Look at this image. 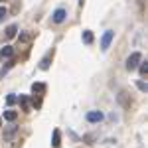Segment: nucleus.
<instances>
[{
  "label": "nucleus",
  "mask_w": 148,
  "mask_h": 148,
  "mask_svg": "<svg viewBox=\"0 0 148 148\" xmlns=\"http://www.w3.org/2000/svg\"><path fill=\"white\" fill-rule=\"evenodd\" d=\"M16 101H18V97H16V95H8V97H6V105H8V107H12Z\"/></svg>",
  "instance_id": "nucleus-17"
},
{
  "label": "nucleus",
  "mask_w": 148,
  "mask_h": 148,
  "mask_svg": "<svg viewBox=\"0 0 148 148\" xmlns=\"http://www.w3.org/2000/svg\"><path fill=\"white\" fill-rule=\"evenodd\" d=\"M32 40H34V34H32V32H20V36H18L20 46H28Z\"/></svg>",
  "instance_id": "nucleus-5"
},
{
  "label": "nucleus",
  "mask_w": 148,
  "mask_h": 148,
  "mask_svg": "<svg viewBox=\"0 0 148 148\" xmlns=\"http://www.w3.org/2000/svg\"><path fill=\"white\" fill-rule=\"evenodd\" d=\"M32 107L40 109V107H42V99H40V97H34V99H32Z\"/></svg>",
  "instance_id": "nucleus-18"
},
{
  "label": "nucleus",
  "mask_w": 148,
  "mask_h": 148,
  "mask_svg": "<svg viewBox=\"0 0 148 148\" xmlns=\"http://www.w3.org/2000/svg\"><path fill=\"white\" fill-rule=\"evenodd\" d=\"M136 85H138V89H140V91H146V85H144V83H142V81H138Z\"/></svg>",
  "instance_id": "nucleus-21"
},
{
  "label": "nucleus",
  "mask_w": 148,
  "mask_h": 148,
  "mask_svg": "<svg viewBox=\"0 0 148 148\" xmlns=\"http://www.w3.org/2000/svg\"><path fill=\"white\" fill-rule=\"evenodd\" d=\"M83 42L85 44H93V32L91 30H85L83 32Z\"/></svg>",
  "instance_id": "nucleus-15"
},
{
  "label": "nucleus",
  "mask_w": 148,
  "mask_h": 148,
  "mask_svg": "<svg viewBox=\"0 0 148 148\" xmlns=\"http://www.w3.org/2000/svg\"><path fill=\"white\" fill-rule=\"evenodd\" d=\"M119 103H121V107H125V109H130V105H132V101H130V95L126 91H121L119 93Z\"/></svg>",
  "instance_id": "nucleus-3"
},
{
  "label": "nucleus",
  "mask_w": 148,
  "mask_h": 148,
  "mask_svg": "<svg viewBox=\"0 0 148 148\" xmlns=\"http://www.w3.org/2000/svg\"><path fill=\"white\" fill-rule=\"evenodd\" d=\"M16 132H18V128H16V126H8V128H6V132H4V140H6V142H10L12 136H14Z\"/></svg>",
  "instance_id": "nucleus-12"
},
{
  "label": "nucleus",
  "mask_w": 148,
  "mask_h": 148,
  "mask_svg": "<svg viewBox=\"0 0 148 148\" xmlns=\"http://www.w3.org/2000/svg\"><path fill=\"white\" fill-rule=\"evenodd\" d=\"M87 121L89 123H99V121H103V113L101 111H91V113H87Z\"/></svg>",
  "instance_id": "nucleus-8"
},
{
  "label": "nucleus",
  "mask_w": 148,
  "mask_h": 148,
  "mask_svg": "<svg viewBox=\"0 0 148 148\" xmlns=\"http://www.w3.org/2000/svg\"><path fill=\"white\" fill-rule=\"evenodd\" d=\"M12 56H14V49H12L10 46H4L0 49V59H10Z\"/></svg>",
  "instance_id": "nucleus-10"
},
{
  "label": "nucleus",
  "mask_w": 148,
  "mask_h": 148,
  "mask_svg": "<svg viewBox=\"0 0 148 148\" xmlns=\"http://www.w3.org/2000/svg\"><path fill=\"white\" fill-rule=\"evenodd\" d=\"M0 2H4V0H0Z\"/></svg>",
  "instance_id": "nucleus-22"
},
{
  "label": "nucleus",
  "mask_w": 148,
  "mask_h": 148,
  "mask_svg": "<svg viewBox=\"0 0 148 148\" xmlns=\"http://www.w3.org/2000/svg\"><path fill=\"white\" fill-rule=\"evenodd\" d=\"M20 105H22V111H26V113L32 111V103H30V99L26 95H20Z\"/></svg>",
  "instance_id": "nucleus-9"
},
{
  "label": "nucleus",
  "mask_w": 148,
  "mask_h": 148,
  "mask_svg": "<svg viewBox=\"0 0 148 148\" xmlns=\"http://www.w3.org/2000/svg\"><path fill=\"white\" fill-rule=\"evenodd\" d=\"M140 61H142V53H140V51H134V53H130V56H128V59H126V69H128V71L136 69Z\"/></svg>",
  "instance_id": "nucleus-1"
},
{
  "label": "nucleus",
  "mask_w": 148,
  "mask_h": 148,
  "mask_svg": "<svg viewBox=\"0 0 148 148\" xmlns=\"http://www.w3.org/2000/svg\"><path fill=\"white\" fill-rule=\"evenodd\" d=\"M138 65H140V77H146V73H148V63H146V61H144V63L140 61Z\"/></svg>",
  "instance_id": "nucleus-16"
},
{
  "label": "nucleus",
  "mask_w": 148,
  "mask_h": 148,
  "mask_svg": "<svg viewBox=\"0 0 148 148\" xmlns=\"http://www.w3.org/2000/svg\"><path fill=\"white\" fill-rule=\"evenodd\" d=\"M4 119H6L8 123H14V121L18 119V113H16V111H10V109H8V111H4Z\"/></svg>",
  "instance_id": "nucleus-14"
},
{
  "label": "nucleus",
  "mask_w": 148,
  "mask_h": 148,
  "mask_svg": "<svg viewBox=\"0 0 148 148\" xmlns=\"http://www.w3.org/2000/svg\"><path fill=\"white\" fill-rule=\"evenodd\" d=\"M113 38H114L113 30H107V32L103 34V38H101V49H103V51H107V49H109L111 42H113Z\"/></svg>",
  "instance_id": "nucleus-2"
},
{
  "label": "nucleus",
  "mask_w": 148,
  "mask_h": 148,
  "mask_svg": "<svg viewBox=\"0 0 148 148\" xmlns=\"http://www.w3.org/2000/svg\"><path fill=\"white\" fill-rule=\"evenodd\" d=\"M16 32H18V26H16V24H10V26L6 28V38H8V40L16 38Z\"/></svg>",
  "instance_id": "nucleus-13"
},
{
  "label": "nucleus",
  "mask_w": 148,
  "mask_h": 148,
  "mask_svg": "<svg viewBox=\"0 0 148 148\" xmlns=\"http://www.w3.org/2000/svg\"><path fill=\"white\" fill-rule=\"evenodd\" d=\"M65 16H67V12L63 10V8H57V10L51 14V20H53V24H61L65 20Z\"/></svg>",
  "instance_id": "nucleus-4"
},
{
  "label": "nucleus",
  "mask_w": 148,
  "mask_h": 148,
  "mask_svg": "<svg viewBox=\"0 0 148 148\" xmlns=\"http://www.w3.org/2000/svg\"><path fill=\"white\" fill-rule=\"evenodd\" d=\"M6 16H8V10H6V8H0V22H2Z\"/></svg>",
  "instance_id": "nucleus-20"
},
{
  "label": "nucleus",
  "mask_w": 148,
  "mask_h": 148,
  "mask_svg": "<svg viewBox=\"0 0 148 148\" xmlns=\"http://www.w3.org/2000/svg\"><path fill=\"white\" fill-rule=\"evenodd\" d=\"M46 83H34V85H32V93H34V95H38V97H42V95H44V93H46Z\"/></svg>",
  "instance_id": "nucleus-7"
},
{
  "label": "nucleus",
  "mask_w": 148,
  "mask_h": 148,
  "mask_svg": "<svg viewBox=\"0 0 148 148\" xmlns=\"http://www.w3.org/2000/svg\"><path fill=\"white\" fill-rule=\"evenodd\" d=\"M51 57H53V51H47L46 56H44V59L40 61V69H42V71L49 69V61H51Z\"/></svg>",
  "instance_id": "nucleus-6"
},
{
  "label": "nucleus",
  "mask_w": 148,
  "mask_h": 148,
  "mask_svg": "<svg viewBox=\"0 0 148 148\" xmlns=\"http://www.w3.org/2000/svg\"><path fill=\"white\" fill-rule=\"evenodd\" d=\"M83 140H85L87 144H93V140H95V136H93V134H85V136H83Z\"/></svg>",
  "instance_id": "nucleus-19"
},
{
  "label": "nucleus",
  "mask_w": 148,
  "mask_h": 148,
  "mask_svg": "<svg viewBox=\"0 0 148 148\" xmlns=\"http://www.w3.org/2000/svg\"><path fill=\"white\" fill-rule=\"evenodd\" d=\"M51 146L53 148H59L61 146V132H59V130H53V138H51Z\"/></svg>",
  "instance_id": "nucleus-11"
}]
</instances>
